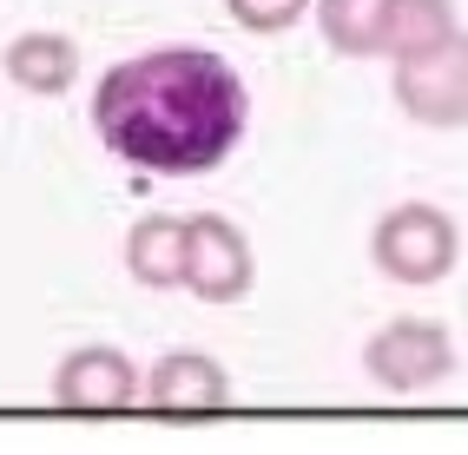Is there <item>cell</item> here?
Listing matches in <instances>:
<instances>
[{"label": "cell", "mask_w": 468, "mask_h": 455, "mask_svg": "<svg viewBox=\"0 0 468 455\" xmlns=\"http://www.w3.org/2000/svg\"><path fill=\"white\" fill-rule=\"evenodd\" d=\"M251 93L211 47H145L112 59L92 86V132L133 172L198 178L244 145Z\"/></svg>", "instance_id": "cell-1"}, {"label": "cell", "mask_w": 468, "mask_h": 455, "mask_svg": "<svg viewBox=\"0 0 468 455\" xmlns=\"http://www.w3.org/2000/svg\"><path fill=\"white\" fill-rule=\"evenodd\" d=\"M455 258H462V231L429 198H402L369 225V264L389 284H442Z\"/></svg>", "instance_id": "cell-2"}, {"label": "cell", "mask_w": 468, "mask_h": 455, "mask_svg": "<svg viewBox=\"0 0 468 455\" xmlns=\"http://www.w3.org/2000/svg\"><path fill=\"white\" fill-rule=\"evenodd\" d=\"M363 376L389 397H422L455 376V337L435 317H389L363 344Z\"/></svg>", "instance_id": "cell-3"}, {"label": "cell", "mask_w": 468, "mask_h": 455, "mask_svg": "<svg viewBox=\"0 0 468 455\" xmlns=\"http://www.w3.org/2000/svg\"><path fill=\"white\" fill-rule=\"evenodd\" d=\"M389 100L402 106V119H416L429 132H462L468 126V34L416 59H389Z\"/></svg>", "instance_id": "cell-4"}, {"label": "cell", "mask_w": 468, "mask_h": 455, "mask_svg": "<svg viewBox=\"0 0 468 455\" xmlns=\"http://www.w3.org/2000/svg\"><path fill=\"white\" fill-rule=\"evenodd\" d=\"M258 284V258H251V238H244L225 211H198L185 218V284L198 303H238L251 297Z\"/></svg>", "instance_id": "cell-5"}, {"label": "cell", "mask_w": 468, "mask_h": 455, "mask_svg": "<svg viewBox=\"0 0 468 455\" xmlns=\"http://www.w3.org/2000/svg\"><path fill=\"white\" fill-rule=\"evenodd\" d=\"M139 403V363L112 344H80L53 363V409L67 416H119Z\"/></svg>", "instance_id": "cell-6"}, {"label": "cell", "mask_w": 468, "mask_h": 455, "mask_svg": "<svg viewBox=\"0 0 468 455\" xmlns=\"http://www.w3.org/2000/svg\"><path fill=\"white\" fill-rule=\"evenodd\" d=\"M139 403L152 416H218V409H231V376L205 350H165L139 376Z\"/></svg>", "instance_id": "cell-7"}, {"label": "cell", "mask_w": 468, "mask_h": 455, "mask_svg": "<svg viewBox=\"0 0 468 455\" xmlns=\"http://www.w3.org/2000/svg\"><path fill=\"white\" fill-rule=\"evenodd\" d=\"M80 40L73 34H53V26H34V34H14L7 53H0V73H7V86H20V93L34 100H59L80 86Z\"/></svg>", "instance_id": "cell-8"}, {"label": "cell", "mask_w": 468, "mask_h": 455, "mask_svg": "<svg viewBox=\"0 0 468 455\" xmlns=\"http://www.w3.org/2000/svg\"><path fill=\"white\" fill-rule=\"evenodd\" d=\"M126 270L145 291H178L185 284V218L145 211V218L126 231Z\"/></svg>", "instance_id": "cell-9"}, {"label": "cell", "mask_w": 468, "mask_h": 455, "mask_svg": "<svg viewBox=\"0 0 468 455\" xmlns=\"http://www.w3.org/2000/svg\"><path fill=\"white\" fill-rule=\"evenodd\" d=\"M462 34L455 0H389L383 14V59H416Z\"/></svg>", "instance_id": "cell-10"}, {"label": "cell", "mask_w": 468, "mask_h": 455, "mask_svg": "<svg viewBox=\"0 0 468 455\" xmlns=\"http://www.w3.org/2000/svg\"><path fill=\"white\" fill-rule=\"evenodd\" d=\"M383 14L389 0H310L324 47L343 59H383Z\"/></svg>", "instance_id": "cell-11"}, {"label": "cell", "mask_w": 468, "mask_h": 455, "mask_svg": "<svg viewBox=\"0 0 468 455\" xmlns=\"http://www.w3.org/2000/svg\"><path fill=\"white\" fill-rule=\"evenodd\" d=\"M225 14L244 26V34H291V26L310 14V0H225Z\"/></svg>", "instance_id": "cell-12"}]
</instances>
